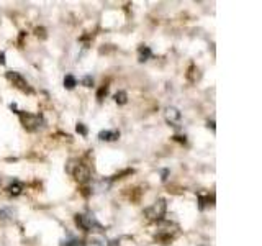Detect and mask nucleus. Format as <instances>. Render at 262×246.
<instances>
[{"mask_svg": "<svg viewBox=\"0 0 262 246\" xmlns=\"http://www.w3.org/2000/svg\"><path fill=\"white\" fill-rule=\"evenodd\" d=\"M164 117H166V121L170 123L172 127H179L180 121H182V113L176 107H167L166 112H164Z\"/></svg>", "mask_w": 262, "mask_h": 246, "instance_id": "nucleus-2", "label": "nucleus"}, {"mask_svg": "<svg viewBox=\"0 0 262 246\" xmlns=\"http://www.w3.org/2000/svg\"><path fill=\"white\" fill-rule=\"evenodd\" d=\"M115 100H117L118 104H126V92H118L117 95H115Z\"/></svg>", "mask_w": 262, "mask_h": 246, "instance_id": "nucleus-9", "label": "nucleus"}, {"mask_svg": "<svg viewBox=\"0 0 262 246\" xmlns=\"http://www.w3.org/2000/svg\"><path fill=\"white\" fill-rule=\"evenodd\" d=\"M120 133L115 130H105V131H100V135H98V138L103 139V141H113V139H118Z\"/></svg>", "mask_w": 262, "mask_h": 246, "instance_id": "nucleus-4", "label": "nucleus"}, {"mask_svg": "<svg viewBox=\"0 0 262 246\" xmlns=\"http://www.w3.org/2000/svg\"><path fill=\"white\" fill-rule=\"evenodd\" d=\"M64 86L68 87V89H74V87L77 86V80H76V77L71 76V74H69V76H66V77H64Z\"/></svg>", "mask_w": 262, "mask_h": 246, "instance_id": "nucleus-7", "label": "nucleus"}, {"mask_svg": "<svg viewBox=\"0 0 262 246\" xmlns=\"http://www.w3.org/2000/svg\"><path fill=\"white\" fill-rule=\"evenodd\" d=\"M77 130H79V131H82V133H85V128H84V127H80V125H79V127H77Z\"/></svg>", "mask_w": 262, "mask_h": 246, "instance_id": "nucleus-11", "label": "nucleus"}, {"mask_svg": "<svg viewBox=\"0 0 262 246\" xmlns=\"http://www.w3.org/2000/svg\"><path fill=\"white\" fill-rule=\"evenodd\" d=\"M8 79L10 80H15L16 84H18V87H21V89H27V82L23 80V77L20 76V74H16V72H8Z\"/></svg>", "mask_w": 262, "mask_h": 246, "instance_id": "nucleus-6", "label": "nucleus"}, {"mask_svg": "<svg viewBox=\"0 0 262 246\" xmlns=\"http://www.w3.org/2000/svg\"><path fill=\"white\" fill-rule=\"evenodd\" d=\"M139 53H141V56H139V61H146V57L149 56V49L141 48V49H139Z\"/></svg>", "mask_w": 262, "mask_h": 246, "instance_id": "nucleus-10", "label": "nucleus"}, {"mask_svg": "<svg viewBox=\"0 0 262 246\" xmlns=\"http://www.w3.org/2000/svg\"><path fill=\"white\" fill-rule=\"evenodd\" d=\"M8 191H10V194H13V195H18L21 192V186L20 184H12L10 187H8Z\"/></svg>", "mask_w": 262, "mask_h": 246, "instance_id": "nucleus-8", "label": "nucleus"}, {"mask_svg": "<svg viewBox=\"0 0 262 246\" xmlns=\"http://www.w3.org/2000/svg\"><path fill=\"white\" fill-rule=\"evenodd\" d=\"M74 176H76V179L80 180V182H84V180L89 179V169L82 166V164H79V166H77V171L74 172Z\"/></svg>", "mask_w": 262, "mask_h": 246, "instance_id": "nucleus-5", "label": "nucleus"}, {"mask_svg": "<svg viewBox=\"0 0 262 246\" xmlns=\"http://www.w3.org/2000/svg\"><path fill=\"white\" fill-rule=\"evenodd\" d=\"M164 213H166V202L164 200H158L154 205H151L149 209L146 210V215L149 218H161Z\"/></svg>", "mask_w": 262, "mask_h": 246, "instance_id": "nucleus-3", "label": "nucleus"}, {"mask_svg": "<svg viewBox=\"0 0 262 246\" xmlns=\"http://www.w3.org/2000/svg\"><path fill=\"white\" fill-rule=\"evenodd\" d=\"M77 225H80V228L85 230V232H92L94 228H102L94 215H77Z\"/></svg>", "mask_w": 262, "mask_h": 246, "instance_id": "nucleus-1", "label": "nucleus"}]
</instances>
